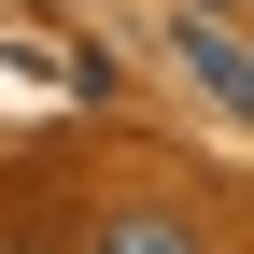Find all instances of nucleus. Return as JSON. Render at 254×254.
I'll list each match as a JSON object with an SVG mask.
<instances>
[{
  "label": "nucleus",
  "mask_w": 254,
  "mask_h": 254,
  "mask_svg": "<svg viewBox=\"0 0 254 254\" xmlns=\"http://www.w3.org/2000/svg\"><path fill=\"white\" fill-rule=\"evenodd\" d=\"M99 254H212V226L170 198H127V212H99Z\"/></svg>",
  "instance_id": "f257e3e1"
},
{
  "label": "nucleus",
  "mask_w": 254,
  "mask_h": 254,
  "mask_svg": "<svg viewBox=\"0 0 254 254\" xmlns=\"http://www.w3.org/2000/svg\"><path fill=\"white\" fill-rule=\"evenodd\" d=\"M170 43H184V71H198V85H212L226 113L254 99V71H240V43H226V14H170Z\"/></svg>",
  "instance_id": "f03ea898"
},
{
  "label": "nucleus",
  "mask_w": 254,
  "mask_h": 254,
  "mask_svg": "<svg viewBox=\"0 0 254 254\" xmlns=\"http://www.w3.org/2000/svg\"><path fill=\"white\" fill-rule=\"evenodd\" d=\"M0 254H57V226H43V212H14V226H0Z\"/></svg>",
  "instance_id": "7ed1b4c3"
}]
</instances>
